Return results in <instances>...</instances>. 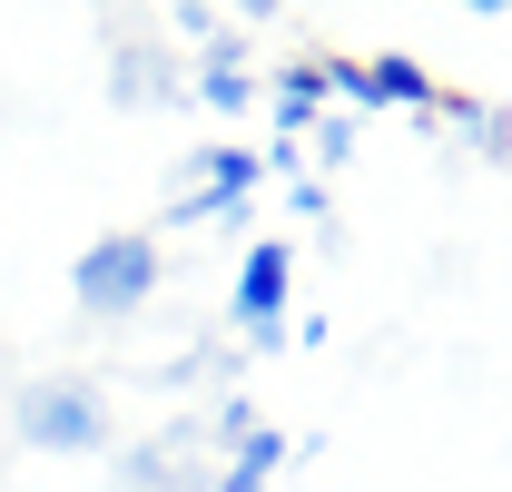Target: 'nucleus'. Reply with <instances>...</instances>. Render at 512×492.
<instances>
[{
  "mask_svg": "<svg viewBox=\"0 0 512 492\" xmlns=\"http://www.w3.org/2000/svg\"><path fill=\"white\" fill-rule=\"evenodd\" d=\"M10 433H20V453L69 463V453H109L119 414H109V384H89V374H40V384H10Z\"/></svg>",
  "mask_w": 512,
  "mask_h": 492,
  "instance_id": "f257e3e1",
  "label": "nucleus"
},
{
  "mask_svg": "<svg viewBox=\"0 0 512 492\" xmlns=\"http://www.w3.org/2000/svg\"><path fill=\"white\" fill-rule=\"evenodd\" d=\"M158 276H168L158 237H148V227H109V237L79 246V266H69V306L89 315V325H119V315H138L148 296H158Z\"/></svg>",
  "mask_w": 512,
  "mask_h": 492,
  "instance_id": "f03ea898",
  "label": "nucleus"
},
{
  "mask_svg": "<svg viewBox=\"0 0 512 492\" xmlns=\"http://www.w3.org/2000/svg\"><path fill=\"white\" fill-rule=\"evenodd\" d=\"M256 178H266V158L256 148H197V187L168 207V227H207V217H237L256 197Z\"/></svg>",
  "mask_w": 512,
  "mask_h": 492,
  "instance_id": "7ed1b4c3",
  "label": "nucleus"
},
{
  "mask_svg": "<svg viewBox=\"0 0 512 492\" xmlns=\"http://www.w3.org/2000/svg\"><path fill=\"white\" fill-rule=\"evenodd\" d=\"M286 286H296V256H286L276 237H256L247 266H237V296H227V315L247 325L256 345H276V335H286Z\"/></svg>",
  "mask_w": 512,
  "mask_h": 492,
  "instance_id": "20e7f679",
  "label": "nucleus"
},
{
  "mask_svg": "<svg viewBox=\"0 0 512 492\" xmlns=\"http://www.w3.org/2000/svg\"><path fill=\"white\" fill-rule=\"evenodd\" d=\"M335 89L345 99H365V109H434V79H424V60H355V69H335Z\"/></svg>",
  "mask_w": 512,
  "mask_h": 492,
  "instance_id": "39448f33",
  "label": "nucleus"
},
{
  "mask_svg": "<svg viewBox=\"0 0 512 492\" xmlns=\"http://www.w3.org/2000/svg\"><path fill=\"white\" fill-rule=\"evenodd\" d=\"M109 492H188V463L168 443H128L119 463H109Z\"/></svg>",
  "mask_w": 512,
  "mask_h": 492,
  "instance_id": "423d86ee",
  "label": "nucleus"
},
{
  "mask_svg": "<svg viewBox=\"0 0 512 492\" xmlns=\"http://www.w3.org/2000/svg\"><path fill=\"white\" fill-rule=\"evenodd\" d=\"M286 463V433H266V424H247L237 433V463L217 473V492H266V473Z\"/></svg>",
  "mask_w": 512,
  "mask_h": 492,
  "instance_id": "0eeeda50",
  "label": "nucleus"
},
{
  "mask_svg": "<svg viewBox=\"0 0 512 492\" xmlns=\"http://www.w3.org/2000/svg\"><path fill=\"white\" fill-rule=\"evenodd\" d=\"M325 89H335V69H316V60L276 69V119H286V128H306V119L325 109Z\"/></svg>",
  "mask_w": 512,
  "mask_h": 492,
  "instance_id": "6e6552de",
  "label": "nucleus"
},
{
  "mask_svg": "<svg viewBox=\"0 0 512 492\" xmlns=\"http://www.w3.org/2000/svg\"><path fill=\"white\" fill-rule=\"evenodd\" d=\"M197 99H207V109H247V99H256V79L227 60V50H217V60L197 69Z\"/></svg>",
  "mask_w": 512,
  "mask_h": 492,
  "instance_id": "1a4fd4ad",
  "label": "nucleus"
},
{
  "mask_svg": "<svg viewBox=\"0 0 512 492\" xmlns=\"http://www.w3.org/2000/svg\"><path fill=\"white\" fill-rule=\"evenodd\" d=\"M0 374H10V355H0Z\"/></svg>",
  "mask_w": 512,
  "mask_h": 492,
  "instance_id": "9d476101",
  "label": "nucleus"
}]
</instances>
